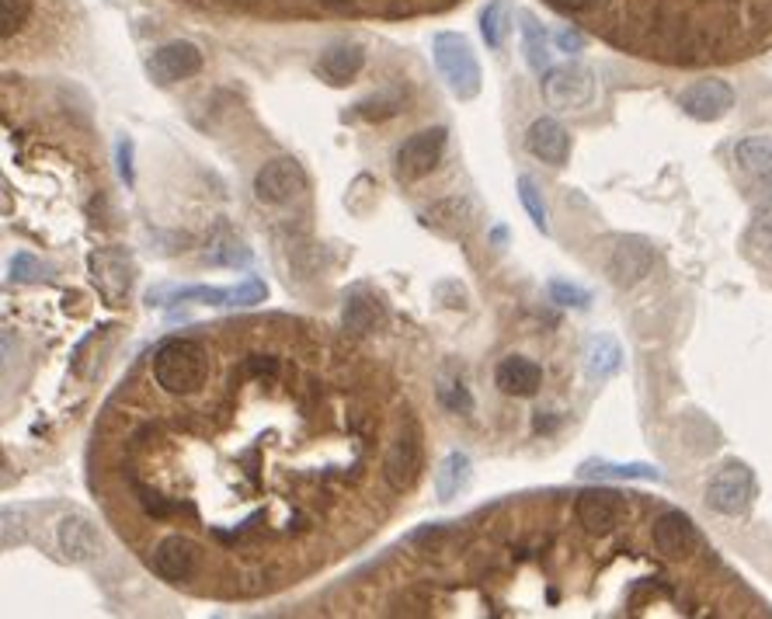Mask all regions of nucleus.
<instances>
[{
    "instance_id": "nucleus-1",
    "label": "nucleus",
    "mask_w": 772,
    "mask_h": 619,
    "mask_svg": "<svg viewBox=\"0 0 772 619\" xmlns=\"http://www.w3.org/2000/svg\"><path fill=\"white\" fill-rule=\"evenodd\" d=\"M154 380L164 393L174 397H188L199 393L209 380V355L199 341L174 338L164 341L154 355Z\"/></svg>"
},
{
    "instance_id": "nucleus-2",
    "label": "nucleus",
    "mask_w": 772,
    "mask_h": 619,
    "mask_svg": "<svg viewBox=\"0 0 772 619\" xmlns=\"http://www.w3.org/2000/svg\"><path fill=\"white\" fill-rule=\"evenodd\" d=\"M432 56L435 67H439L446 87L456 94L460 101H473L480 94V63L473 56V46L456 32H439L432 39Z\"/></svg>"
},
{
    "instance_id": "nucleus-3",
    "label": "nucleus",
    "mask_w": 772,
    "mask_h": 619,
    "mask_svg": "<svg viewBox=\"0 0 772 619\" xmlns=\"http://www.w3.org/2000/svg\"><path fill=\"white\" fill-rule=\"evenodd\" d=\"M755 494H759L755 473L741 460L724 463L706 480V508H713L717 515H745L752 508Z\"/></svg>"
},
{
    "instance_id": "nucleus-4",
    "label": "nucleus",
    "mask_w": 772,
    "mask_h": 619,
    "mask_svg": "<svg viewBox=\"0 0 772 619\" xmlns=\"http://www.w3.org/2000/svg\"><path fill=\"white\" fill-rule=\"evenodd\" d=\"M543 98L557 112H581L595 101V74L585 63H560L543 74Z\"/></svg>"
},
{
    "instance_id": "nucleus-5",
    "label": "nucleus",
    "mask_w": 772,
    "mask_h": 619,
    "mask_svg": "<svg viewBox=\"0 0 772 619\" xmlns=\"http://www.w3.org/2000/svg\"><path fill=\"white\" fill-rule=\"evenodd\" d=\"M421 460H425L421 428L414 425V421H404V425H400V432L393 435L390 449H386V460H383V477H386V484H390V491L404 494L407 487L418 480Z\"/></svg>"
},
{
    "instance_id": "nucleus-6",
    "label": "nucleus",
    "mask_w": 772,
    "mask_h": 619,
    "mask_svg": "<svg viewBox=\"0 0 772 619\" xmlns=\"http://www.w3.org/2000/svg\"><path fill=\"white\" fill-rule=\"evenodd\" d=\"M446 129L435 126V129H421V133L407 136L404 147L397 150L393 157V171H397L400 181H418L425 174L435 171V164L446 154Z\"/></svg>"
},
{
    "instance_id": "nucleus-7",
    "label": "nucleus",
    "mask_w": 772,
    "mask_h": 619,
    "mask_svg": "<svg viewBox=\"0 0 772 619\" xmlns=\"http://www.w3.org/2000/svg\"><path fill=\"white\" fill-rule=\"evenodd\" d=\"M307 188V171L300 160L293 157H275L268 164H261V171L254 174V195L268 206H282L293 202L296 195Z\"/></svg>"
},
{
    "instance_id": "nucleus-8",
    "label": "nucleus",
    "mask_w": 772,
    "mask_h": 619,
    "mask_svg": "<svg viewBox=\"0 0 772 619\" xmlns=\"http://www.w3.org/2000/svg\"><path fill=\"white\" fill-rule=\"evenodd\" d=\"M87 268H91V282L98 286V293L105 296L112 307H119L122 300L129 296V286H133V261L126 258V251L119 247H101L87 258Z\"/></svg>"
},
{
    "instance_id": "nucleus-9",
    "label": "nucleus",
    "mask_w": 772,
    "mask_h": 619,
    "mask_svg": "<svg viewBox=\"0 0 772 619\" xmlns=\"http://www.w3.org/2000/svg\"><path fill=\"white\" fill-rule=\"evenodd\" d=\"M679 105L689 119L717 122L734 108V87L727 84V80H717V77L696 80V84H689L686 91L679 94Z\"/></svg>"
},
{
    "instance_id": "nucleus-10",
    "label": "nucleus",
    "mask_w": 772,
    "mask_h": 619,
    "mask_svg": "<svg viewBox=\"0 0 772 619\" xmlns=\"http://www.w3.org/2000/svg\"><path fill=\"white\" fill-rule=\"evenodd\" d=\"M651 268H654V247L647 244L644 237H623L613 247V254H609L606 272L616 286L626 289V286H637Z\"/></svg>"
},
{
    "instance_id": "nucleus-11",
    "label": "nucleus",
    "mask_w": 772,
    "mask_h": 619,
    "mask_svg": "<svg viewBox=\"0 0 772 619\" xmlns=\"http://www.w3.org/2000/svg\"><path fill=\"white\" fill-rule=\"evenodd\" d=\"M202 70V53L199 46L185 39H174L167 46H160L154 56H150V77L157 84H178V80H188Z\"/></svg>"
},
{
    "instance_id": "nucleus-12",
    "label": "nucleus",
    "mask_w": 772,
    "mask_h": 619,
    "mask_svg": "<svg viewBox=\"0 0 772 619\" xmlns=\"http://www.w3.org/2000/svg\"><path fill=\"white\" fill-rule=\"evenodd\" d=\"M150 564H154V571L164 581H188L199 571V546L188 540V536L171 533L154 546Z\"/></svg>"
},
{
    "instance_id": "nucleus-13",
    "label": "nucleus",
    "mask_w": 772,
    "mask_h": 619,
    "mask_svg": "<svg viewBox=\"0 0 772 619\" xmlns=\"http://www.w3.org/2000/svg\"><path fill=\"white\" fill-rule=\"evenodd\" d=\"M651 536H654V546H658L665 557H689L699 543L693 519L682 512H661L658 519H654Z\"/></svg>"
},
{
    "instance_id": "nucleus-14",
    "label": "nucleus",
    "mask_w": 772,
    "mask_h": 619,
    "mask_svg": "<svg viewBox=\"0 0 772 619\" xmlns=\"http://www.w3.org/2000/svg\"><path fill=\"white\" fill-rule=\"evenodd\" d=\"M526 150L536 160H543V164L560 167L571 157V136H567V129L557 119H536L526 133Z\"/></svg>"
},
{
    "instance_id": "nucleus-15",
    "label": "nucleus",
    "mask_w": 772,
    "mask_h": 619,
    "mask_svg": "<svg viewBox=\"0 0 772 619\" xmlns=\"http://www.w3.org/2000/svg\"><path fill=\"white\" fill-rule=\"evenodd\" d=\"M540 383H543V369L536 366L533 359H526V355H508V359H501L498 369H494V387L508 393V397H533V393L540 390Z\"/></svg>"
},
{
    "instance_id": "nucleus-16",
    "label": "nucleus",
    "mask_w": 772,
    "mask_h": 619,
    "mask_svg": "<svg viewBox=\"0 0 772 619\" xmlns=\"http://www.w3.org/2000/svg\"><path fill=\"white\" fill-rule=\"evenodd\" d=\"M362 67H366V53H362V46H355V42H334L317 60V74L334 87L352 84Z\"/></svg>"
},
{
    "instance_id": "nucleus-17",
    "label": "nucleus",
    "mask_w": 772,
    "mask_h": 619,
    "mask_svg": "<svg viewBox=\"0 0 772 619\" xmlns=\"http://www.w3.org/2000/svg\"><path fill=\"white\" fill-rule=\"evenodd\" d=\"M578 522L588 529L592 536H606L616 529L619 522V494L613 491H585L574 505Z\"/></svg>"
},
{
    "instance_id": "nucleus-18",
    "label": "nucleus",
    "mask_w": 772,
    "mask_h": 619,
    "mask_svg": "<svg viewBox=\"0 0 772 619\" xmlns=\"http://www.w3.org/2000/svg\"><path fill=\"white\" fill-rule=\"evenodd\" d=\"M56 543H60L63 557L74 560V564H87L101 553V540L94 533V526L80 515H67V519L56 526Z\"/></svg>"
},
{
    "instance_id": "nucleus-19",
    "label": "nucleus",
    "mask_w": 772,
    "mask_h": 619,
    "mask_svg": "<svg viewBox=\"0 0 772 619\" xmlns=\"http://www.w3.org/2000/svg\"><path fill=\"white\" fill-rule=\"evenodd\" d=\"M734 164L755 178L759 185H769L772 181V133H755V136H745L738 140L734 147Z\"/></svg>"
},
{
    "instance_id": "nucleus-20",
    "label": "nucleus",
    "mask_w": 772,
    "mask_h": 619,
    "mask_svg": "<svg viewBox=\"0 0 772 619\" xmlns=\"http://www.w3.org/2000/svg\"><path fill=\"white\" fill-rule=\"evenodd\" d=\"M581 480H661V470L651 463H613V460H588L578 466Z\"/></svg>"
},
{
    "instance_id": "nucleus-21",
    "label": "nucleus",
    "mask_w": 772,
    "mask_h": 619,
    "mask_svg": "<svg viewBox=\"0 0 772 619\" xmlns=\"http://www.w3.org/2000/svg\"><path fill=\"white\" fill-rule=\"evenodd\" d=\"M585 369L592 380H609L623 369V348H619L616 338L609 334H595L588 338V348H585Z\"/></svg>"
},
{
    "instance_id": "nucleus-22",
    "label": "nucleus",
    "mask_w": 772,
    "mask_h": 619,
    "mask_svg": "<svg viewBox=\"0 0 772 619\" xmlns=\"http://www.w3.org/2000/svg\"><path fill=\"white\" fill-rule=\"evenodd\" d=\"M383 320V303L376 300V296L369 293H352L345 300V310H341V324H345V331L352 334H369L376 331V324Z\"/></svg>"
},
{
    "instance_id": "nucleus-23",
    "label": "nucleus",
    "mask_w": 772,
    "mask_h": 619,
    "mask_svg": "<svg viewBox=\"0 0 772 619\" xmlns=\"http://www.w3.org/2000/svg\"><path fill=\"white\" fill-rule=\"evenodd\" d=\"M519 21H522V49H526V60L536 74H546L550 70V42H546V32L543 25L536 21L533 11H519Z\"/></svg>"
},
{
    "instance_id": "nucleus-24",
    "label": "nucleus",
    "mask_w": 772,
    "mask_h": 619,
    "mask_svg": "<svg viewBox=\"0 0 772 619\" xmlns=\"http://www.w3.org/2000/svg\"><path fill=\"white\" fill-rule=\"evenodd\" d=\"M466 480H470V456L449 453L439 463V470H435V494H439V501H453L466 487Z\"/></svg>"
},
{
    "instance_id": "nucleus-25",
    "label": "nucleus",
    "mask_w": 772,
    "mask_h": 619,
    "mask_svg": "<svg viewBox=\"0 0 772 619\" xmlns=\"http://www.w3.org/2000/svg\"><path fill=\"white\" fill-rule=\"evenodd\" d=\"M480 35L491 49H501L505 42V0H491L480 14Z\"/></svg>"
},
{
    "instance_id": "nucleus-26",
    "label": "nucleus",
    "mask_w": 772,
    "mask_h": 619,
    "mask_svg": "<svg viewBox=\"0 0 772 619\" xmlns=\"http://www.w3.org/2000/svg\"><path fill=\"white\" fill-rule=\"evenodd\" d=\"M136 498H140V505H143V512L150 515V519H167V515H181V512H188V505H181V501H171V498H164L160 491H154V487H136Z\"/></svg>"
},
{
    "instance_id": "nucleus-27",
    "label": "nucleus",
    "mask_w": 772,
    "mask_h": 619,
    "mask_svg": "<svg viewBox=\"0 0 772 619\" xmlns=\"http://www.w3.org/2000/svg\"><path fill=\"white\" fill-rule=\"evenodd\" d=\"M28 18H32V0H0V32H4V39L21 32Z\"/></svg>"
},
{
    "instance_id": "nucleus-28",
    "label": "nucleus",
    "mask_w": 772,
    "mask_h": 619,
    "mask_svg": "<svg viewBox=\"0 0 772 619\" xmlns=\"http://www.w3.org/2000/svg\"><path fill=\"white\" fill-rule=\"evenodd\" d=\"M546 293H550V300L557 303V307L585 310L588 303H592V293H588V289L574 286V282H567V279H550V286H546Z\"/></svg>"
},
{
    "instance_id": "nucleus-29",
    "label": "nucleus",
    "mask_w": 772,
    "mask_h": 619,
    "mask_svg": "<svg viewBox=\"0 0 772 619\" xmlns=\"http://www.w3.org/2000/svg\"><path fill=\"white\" fill-rule=\"evenodd\" d=\"M519 199H522V206H526V213H529V220L536 223L543 233L550 230V223H546V202H543V192L536 188V181L533 178H526L522 174L519 178Z\"/></svg>"
},
{
    "instance_id": "nucleus-30",
    "label": "nucleus",
    "mask_w": 772,
    "mask_h": 619,
    "mask_svg": "<svg viewBox=\"0 0 772 619\" xmlns=\"http://www.w3.org/2000/svg\"><path fill=\"white\" fill-rule=\"evenodd\" d=\"M439 404L453 414H470L473 411V397L470 390L460 387V383H442L439 387Z\"/></svg>"
},
{
    "instance_id": "nucleus-31",
    "label": "nucleus",
    "mask_w": 772,
    "mask_h": 619,
    "mask_svg": "<svg viewBox=\"0 0 772 619\" xmlns=\"http://www.w3.org/2000/svg\"><path fill=\"white\" fill-rule=\"evenodd\" d=\"M268 289L261 279H244L240 286L230 289V307H254V303H265Z\"/></svg>"
},
{
    "instance_id": "nucleus-32",
    "label": "nucleus",
    "mask_w": 772,
    "mask_h": 619,
    "mask_svg": "<svg viewBox=\"0 0 772 619\" xmlns=\"http://www.w3.org/2000/svg\"><path fill=\"white\" fill-rule=\"evenodd\" d=\"M206 258L213 261V265H247V261H251V254H247L244 244H233V240H227V244L213 247Z\"/></svg>"
},
{
    "instance_id": "nucleus-33",
    "label": "nucleus",
    "mask_w": 772,
    "mask_h": 619,
    "mask_svg": "<svg viewBox=\"0 0 772 619\" xmlns=\"http://www.w3.org/2000/svg\"><path fill=\"white\" fill-rule=\"evenodd\" d=\"M115 164H119V178L126 181V188H133L136 171H133V140H129V136H119V143H115Z\"/></svg>"
},
{
    "instance_id": "nucleus-34",
    "label": "nucleus",
    "mask_w": 772,
    "mask_h": 619,
    "mask_svg": "<svg viewBox=\"0 0 772 619\" xmlns=\"http://www.w3.org/2000/svg\"><path fill=\"white\" fill-rule=\"evenodd\" d=\"M11 275L18 282H32L35 275H39V261L32 258V254H14L11 261Z\"/></svg>"
},
{
    "instance_id": "nucleus-35",
    "label": "nucleus",
    "mask_w": 772,
    "mask_h": 619,
    "mask_svg": "<svg viewBox=\"0 0 772 619\" xmlns=\"http://www.w3.org/2000/svg\"><path fill=\"white\" fill-rule=\"evenodd\" d=\"M553 42H557L560 53H581V49H585V35L571 32V28H560V32L553 35Z\"/></svg>"
},
{
    "instance_id": "nucleus-36",
    "label": "nucleus",
    "mask_w": 772,
    "mask_h": 619,
    "mask_svg": "<svg viewBox=\"0 0 772 619\" xmlns=\"http://www.w3.org/2000/svg\"><path fill=\"white\" fill-rule=\"evenodd\" d=\"M393 112H397V108H393L390 105V101H362V105H359V115H362V119H386V115H393Z\"/></svg>"
},
{
    "instance_id": "nucleus-37",
    "label": "nucleus",
    "mask_w": 772,
    "mask_h": 619,
    "mask_svg": "<svg viewBox=\"0 0 772 619\" xmlns=\"http://www.w3.org/2000/svg\"><path fill=\"white\" fill-rule=\"evenodd\" d=\"M546 4H550L553 11H560V14H578V11H588V7H595V0H546Z\"/></svg>"
},
{
    "instance_id": "nucleus-38",
    "label": "nucleus",
    "mask_w": 772,
    "mask_h": 619,
    "mask_svg": "<svg viewBox=\"0 0 772 619\" xmlns=\"http://www.w3.org/2000/svg\"><path fill=\"white\" fill-rule=\"evenodd\" d=\"M324 4H331V7H345V4H352V0H324Z\"/></svg>"
}]
</instances>
